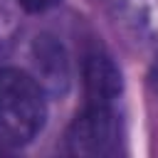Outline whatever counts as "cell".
Masks as SVG:
<instances>
[{
	"label": "cell",
	"instance_id": "obj_1",
	"mask_svg": "<svg viewBox=\"0 0 158 158\" xmlns=\"http://www.w3.org/2000/svg\"><path fill=\"white\" fill-rule=\"evenodd\" d=\"M44 116V86L20 69L0 67V143H30L42 128Z\"/></svg>",
	"mask_w": 158,
	"mask_h": 158
},
{
	"label": "cell",
	"instance_id": "obj_2",
	"mask_svg": "<svg viewBox=\"0 0 158 158\" xmlns=\"http://www.w3.org/2000/svg\"><path fill=\"white\" fill-rule=\"evenodd\" d=\"M118 146L116 104L86 101L84 111L67 131V151L72 156H109Z\"/></svg>",
	"mask_w": 158,
	"mask_h": 158
},
{
	"label": "cell",
	"instance_id": "obj_3",
	"mask_svg": "<svg viewBox=\"0 0 158 158\" xmlns=\"http://www.w3.org/2000/svg\"><path fill=\"white\" fill-rule=\"evenodd\" d=\"M84 86H86V101L116 104L121 94V77L114 62L101 54H91L84 64Z\"/></svg>",
	"mask_w": 158,
	"mask_h": 158
},
{
	"label": "cell",
	"instance_id": "obj_4",
	"mask_svg": "<svg viewBox=\"0 0 158 158\" xmlns=\"http://www.w3.org/2000/svg\"><path fill=\"white\" fill-rule=\"evenodd\" d=\"M35 62H37V69H40V77L47 86L57 89L59 84L64 86L67 84V59H64V52L57 42H52L49 37H37V44H35ZM40 81V84H42Z\"/></svg>",
	"mask_w": 158,
	"mask_h": 158
},
{
	"label": "cell",
	"instance_id": "obj_5",
	"mask_svg": "<svg viewBox=\"0 0 158 158\" xmlns=\"http://www.w3.org/2000/svg\"><path fill=\"white\" fill-rule=\"evenodd\" d=\"M27 12H47V10H52L54 5H59L62 0H17Z\"/></svg>",
	"mask_w": 158,
	"mask_h": 158
}]
</instances>
